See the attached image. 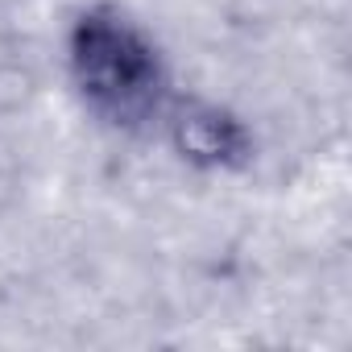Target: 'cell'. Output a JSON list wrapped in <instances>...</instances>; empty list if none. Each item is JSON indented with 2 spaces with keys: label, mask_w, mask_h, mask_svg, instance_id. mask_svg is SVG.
<instances>
[{
  "label": "cell",
  "mask_w": 352,
  "mask_h": 352,
  "mask_svg": "<svg viewBox=\"0 0 352 352\" xmlns=\"http://www.w3.org/2000/svg\"><path fill=\"white\" fill-rule=\"evenodd\" d=\"M71 71L91 112L112 124H141L162 112L166 71L153 42L116 9H87L71 30Z\"/></svg>",
  "instance_id": "cell-1"
},
{
  "label": "cell",
  "mask_w": 352,
  "mask_h": 352,
  "mask_svg": "<svg viewBox=\"0 0 352 352\" xmlns=\"http://www.w3.org/2000/svg\"><path fill=\"white\" fill-rule=\"evenodd\" d=\"M174 141H179V149L187 157L208 162V166H228V162L245 157V149H249L245 129L216 108H199V112H187L183 120H174Z\"/></svg>",
  "instance_id": "cell-2"
}]
</instances>
